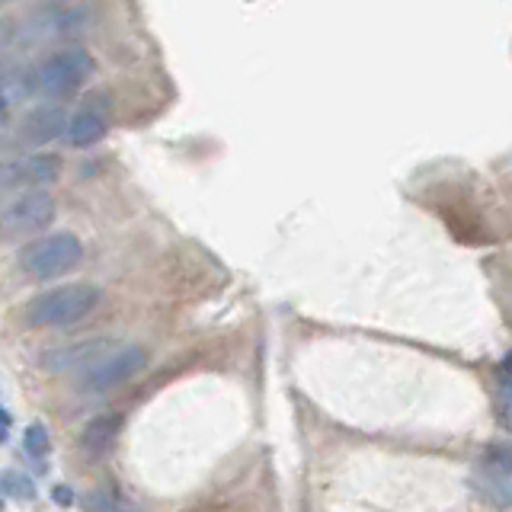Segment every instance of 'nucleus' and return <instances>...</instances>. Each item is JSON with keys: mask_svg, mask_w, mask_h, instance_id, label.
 <instances>
[{"mask_svg": "<svg viewBox=\"0 0 512 512\" xmlns=\"http://www.w3.org/2000/svg\"><path fill=\"white\" fill-rule=\"evenodd\" d=\"M100 288L87 285V282H71V285H58L48 288V292L36 295L26 301L23 320L26 327L48 330V327H68L93 314V308H100Z\"/></svg>", "mask_w": 512, "mask_h": 512, "instance_id": "obj_1", "label": "nucleus"}, {"mask_svg": "<svg viewBox=\"0 0 512 512\" xmlns=\"http://www.w3.org/2000/svg\"><path fill=\"white\" fill-rule=\"evenodd\" d=\"M80 256H84V244L77 240V234L58 231V234H45L39 240H32L20 250V266L26 276L39 279V282H52L64 272H71Z\"/></svg>", "mask_w": 512, "mask_h": 512, "instance_id": "obj_2", "label": "nucleus"}, {"mask_svg": "<svg viewBox=\"0 0 512 512\" xmlns=\"http://www.w3.org/2000/svg\"><path fill=\"white\" fill-rule=\"evenodd\" d=\"M96 61L87 48H61L36 68V90L45 96H71L93 77Z\"/></svg>", "mask_w": 512, "mask_h": 512, "instance_id": "obj_3", "label": "nucleus"}, {"mask_svg": "<svg viewBox=\"0 0 512 512\" xmlns=\"http://www.w3.org/2000/svg\"><path fill=\"white\" fill-rule=\"evenodd\" d=\"M144 365H148V349L144 346L112 349L109 356H103L93 368H87L84 378H80V388L90 391V394L112 391V388H119V384L132 381Z\"/></svg>", "mask_w": 512, "mask_h": 512, "instance_id": "obj_4", "label": "nucleus"}, {"mask_svg": "<svg viewBox=\"0 0 512 512\" xmlns=\"http://www.w3.org/2000/svg\"><path fill=\"white\" fill-rule=\"evenodd\" d=\"M55 199L48 196L45 189H32V192H20V196L7 199L4 212H0V224L4 231L13 234H32V231H42L48 224L55 221Z\"/></svg>", "mask_w": 512, "mask_h": 512, "instance_id": "obj_5", "label": "nucleus"}, {"mask_svg": "<svg viewBox=\"0 0 512 512\" xmlns=\"http://www.w3.org/2000/svg\"><path fill=\"white\" fill-rule=\"evenodd\" d=\"M64 164L58 154H20L7 160L4 167H0V186L7 192L10 189H23V192H32V189H42L48 183H55L61 176Z\"/></svg>", "mask_w": 512, "mask_h": 512, "instance_id": "obj_6", "label": "nucleus"}, {"mask_svg": "<svg viewBox=\"0 0 512 512\" xmlns=\"http://www.w3.org/2000/svg\"><path fill=\"white\" fill-rule=\"evenodd\" d=\"M106 96L93 93L84 100L74 116H71V125H68V141L74 148H90L96 144L103 135H106Z\"/></svg>", "mask_w": 512, "mask_h": 512, "instance_id": "obj_7", "label": "nucleus"}, {"mask_svg": "<svg viewBox=\"0 0 512 512\" xmlns=\"http://www.w3.org/2000/svg\"><path fill=\"white\" fill-rule=\"evenodd\" d=\"M68 116H64L61 106H39L32 109L20 125V138L29 144H48L61 135H68Z\"/></svg>", "mask_w": 512, "mask_h": 512, "instance_id": "obj_8", "label": "nucleus"}, {"mask_svg": "<svg viewBox=\"0 0 512 512\" xmlns=\"http://www.w3.org/2000/svg\"><path fill=\"white\" fill-rule=\"evenodd\" d=\"M109 343L106 340H87V343H77V346H68V349H55L48 352L45 359V368H52V372H64V368H74V365H87L93 368L103 356H109Z\"/></svg>", "mask_w": 512, "mask_h": 512, "instance_id": "obj_9", "label": "nucleus"}, {"mask_svg": "<svg viewBox=\"0 0 512 512\" xmlns=\"http://www.w3.org/2000/svg\"><path fill=\"white\" fill-rule=\"evenodd\" d=\"M471 484H474L477 496L487 506H493V509H512V474L487 468V464H484V468L474 474Z\"/></svg>", "mask_w": 512, "mask_h": 512, "instance_id": "obj_10", "label": "nucleus"}, {"mask_svg": "<svg viewBox=\"0 0 512 512\" xmlns=\"http://www.w3.org/2000/svg\"><path fill=\"white\" fill-rule=\"evenodd\" d=\"M119 426H122L119 416H112V413H106V416H96L93 423H87L84 436H80V448H84L87 455H103L106 448H109L112 442H116V436H119Z\"/></svg>", "mask_w": 512, "mask_h": 512, "instance_id": "obj_11", "label": "nucleus"}, {"mask_svg": "<svg viewBox=\"0 0 512 512\" xmlns=\"http://www.w3.org/2000/svg\"><path fill=\"white\" fill-rule=\"evenodd\" d=\"M32 87H36V74H29L23 68H10L4 74V80H0V93H4V112H7V116L20 103H26V96L32 93Z\"/></svg>", "mask_w": 512, "mask_h": 512, "instance_id": "obj_12", "label": "nucleus"}, {"mask_svg": "<svg viewBox=\"0 0 512 512\" xmlns=\"http://www.w3.org/2000/svg\"><path fill=\"white\" fill-rule=\"evenodd\" d=\"M0 484H4L7 496H16V500H36V484L20 471H4Z\"/></svg>", "mask_w": 512, "mask_h": 512, "instance_id": "obj_13", "label": "nucleus"}, {"mask_svg": "<svg viewBox=\"0 0 512 512\" xmlns=\"http://www.w3.org/2000/svg\"><path fill=\"white\" fill-rule=\"evenodd\" d=\"M87 506H90V512H132V506L112 490H93L87 496Z\"/></svg>", "mask_w": 512, "mask_h": 512, "instance_id": "obj_14", "label": "nucleus"}, {"mask_svg": "<svg viewBox=\"0 0 512 512\" xmlns=\"http://www.w3.org/2000/svg\"><path fill=\"white\" fill-rule=\"evenodd\" d=\"M48 445H52V439H48V429L42 423H32L26 429V439H23V448H26V455L32 458H45L48 455Z\"/></svg>", "mask_w": 512, "mask_h": 512, "instance_id": "obj_15", "label": "nucleus"}, {"mask_svg": "<svg viewBox=\"0 0 512 512\" xmlns=\"http://www.w3.org/2000/svg\"><path fill=\"white\" fill-rule=\"evenodd\" d=\"M496 416L500 423L512 432V378L503 375L500 384H496Z\"/></svg>", "mask_w": 512, "mask_h": 512, "instance_id": "obj_16", "label": "nucleus"}, {"mask_svg": "<svg viewBox=\"0 0 512 512\" xmlns=\"http://www.w3.org/2000/svg\"><path fill=\"white\" fill-rule=\"evenodd\" d=\"M484 464H487V468L512 474V448L509 445H490L487 455H484Z\"/></svg>", "mask_w": 512, "mask_h": 512, "instance_id": "obj_17", "label": "nucleus"}, {"mask_svg": "<svg viewBox=\"0 0 512 512\" xmlns=\"http://www.w3.org/2000/svg\"><path fill=\"white\" fill-rule=\"evenodd\" d=\"M503 375L512 378V352H506V359H503Z\"/></svg>", "mask_w": 512, "mask_h": 512, "instance_id": "obj_18", "label": "nucleus"}]
</instances>
